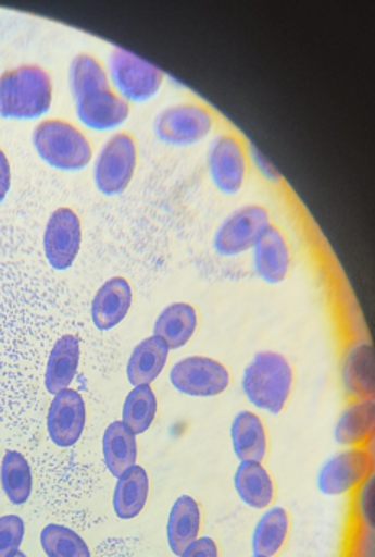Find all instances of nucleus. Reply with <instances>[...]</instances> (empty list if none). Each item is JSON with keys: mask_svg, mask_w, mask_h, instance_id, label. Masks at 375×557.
Returning a JSON list of instances; mask_svg holds the SVG:
<instances>
[{"mask_svg": "<svg viewBox=\"0 0 375 557\" xmlns=\"http://www.w3.org/2000/svg\"><path fill=\"white\" fill-rule=\"evenodd\" d=\"M168 345L152 335L134 347L127 361V380L133 386H149L162 373L168 358Z\"/></svg>", "mask_w": 375, "mask_h": 557, "instance_id": "22", "label": "nucleus"}, {"mask_svg": "<svg viewBox=\"0 0 375 557\" xmlns=\"http://www.w3.org/2000/svg\"><path fill=\"white\" fill-rule=\"evenodd\" d=\"M52 103V83L39 66H20L0 76V116L7 120H36Z\"/></svg>", "mask_w": 375, "mask_h": 557, "instance_id": "2", "label": "nucleus"}, {"mask_svg": "<svg viewBox=\"0 0 375 557\" xmlns=\"http://www.w3.org/2000/svg\"><path fill=\"white\" fill-rule=\"evenodd\" d=\"M201 530V508L198 502L189 495L176 498L166 523V540L175 556H182L183 550L198 540Z\"/></svg>", "mask_w": 375, "mask_h": 557, "instance_id": "21", "label": "nucleus"}, {"mask_svg": "<svg viewBox=\"0 0 375 557\" xmlns=\"http://www.w3.org/2000/svg\"><path fill=\"white\" fill-rule=\"evenodd\" d=\"M157 416V397L150 386H136L123 406V420L121 422L134 433L142 435L150 429Z\"/></svg>", "mask_w": 375, "mask_h": 557, "instance_id": "29", "label": "nucleus"}, {"mask_svg": "<svg viewBox=\"0 0 375 557\" xmlns=\"http://www.w3.org/2000/svg\"><path fill=\"white\" fill-rule=\"evenodd\" d=\"M25 536V523L16 515L0 517V557H10L18 550Z\"/></svg>", "mask_w": 375, "mask_h": 557, "instance_id": "31", "label": "nucleus"}, {"mask_svg": "<svg viewBox=\"0 0 375 557\" xmlns=\"http://www.w3.org/2000/svg\"><path fill=\"white\" fill-rule=\"evenodd\" d=\"M33 146L42 161L59 171H82L91 161V146L84 133L62 120L39 123L33 132Z\"/></svg>", "mask_w": 375, "mask_h": 557, "instance_id": "3", "label": "nucleus"}, {"mask_svg": "<svg viewBox=\"0 0 375 557\" xmlns=\"http://www.w3.org/2000/svg\"><path fill=\"white\" fill-rule=\"evenodd\" d=\"M292 386V367L277 351H260L254 355L241 376V389L248 403L273 416L283 412Z\"/></svg>", "mask_w": 375, "mask_h": 557, "instance_id": "1", "label": "nucleus"}, {"mask_svg": "<svg viewBox=\"0 0 375 557\" xmlns=\"http://www.w3.org/2000/svg\"><path fill=\"white\" fill-rule=\"evenodd\" d=\"M82 244L80 220L71 208H59L45 230V253L54 270L71 269Z\"/></svg>", "mask_w": 375, "mask_h": 557, "instance_id": "10", "label": "nucleus"}, {"mask_svg": "<svg viewBox=\"0 0 375 557\" xmlns=\"http://www.w3.org/2000/svg\"><path fill=\"white\" fill-rule=\"evenodd\" d=\"M374 472V456L365 446L336 453L323 462L316 485L323 495L338 497L355 491Z\"/></svg>", "mask_w": 375, "mask_h": 557, "instance_id": "5", "label": "nucleus"}, {"mask_svg": "<svg viewBox=\"0 0 375 557\" xmlns=\"http://www.w3.org/2000/svg\"><path fill=\"white\" fill-rule=\"evenodd\" d=\"M0 482L13 505H23L32 495L33 478L29 462L18 451H7L0 466Z\"/></svg>", "mask_w": 375, "mask_h": 557, "instance_id": "27", "label": "nucleus"}, {"mask_svg": "<svg viewBox=\"0 0 375 557\" xmlns=\"http://www.w3.org/2000/svg\"><path fill=\"white\" fill-rule=\"evenodd\" d=\"M133 305V289L127 280L121 276L108 280L98 289L91 301V321L100 331H111L116 327Z\"/></svg>", "mask_w": 375, "mask_h": 557, "instance_id": "14", "label": "nucleus"}, {"mask_svg": "<svg viewBox=\"0 0 375 557\" xmlns=\"http://www.w3.org/2000/svg\"><path fill=\"white\" fill-rule=\"evenodd\" d=\"M68 84H71L74 102L95 90L110 89L107 71L103 70L100 61L91 54H78L72 60L71 70H68Z\"/></svg>", "mask_w": 375, "mask_h": 557, "instance_id": "28", "label": "nucleus"}, {"mask_svg": "<svg viewBox=\"0 0 375 557\" xmlns=\"http://www.w3.org/2000/svg\"><path fill=\"white\" fill-rule=\"evenodd\" d=\"M179 557H218V547L212 537L201 536L192 541Z\"/></svg>", "mask_w": 375, "mask_h": 557, "instance_id": "33", "label": "nucleus"}, {"mask_svg": "<svg viewBox=\"0 0 375 557\" xmlns=\"http://www.w3.org/2000/svg\"><path fill=\"white\" fill-rule=\"evenodd\" d=\"M149 497V475L142 466H130L117 478L113 494L114 513L121 520H133L143 510Z\"/></svg>", "mask_w": 375, "mask_h": 557, "instance_id": "23", "label": "nucleus"}, {"mask_svg": "<svg viewBox=\"0 0 375 557\" xmlns=\"http://www.w3.org/2000/svg\"><path fill=\"white\" fill-rule=\"evenodd\" d=\"M234 487L240 500L254 510H266L276 497L273 478L261 462L241 461L235 469Z\"/></svg>", "mask_w": 375, "mask_h": 557, "instance_id": "18", "label": "nucleus"}, {"mask_svg": "<svg viewBox=\"0 0 375 557\" xmlns=\"http://www.w3.org/2000/svg\"><path fill=\"white\" fill-rule=\"evenodd\" d=\"M214 125L212 113L198 103H179L163 110L155 120L160 141L173 146H189L201 141Z\"/></svg>", "mask_w": 375, "mask_h": 557, "instance_id": "9", "label": "nucleus"}, {"mask_svg": "<svg viewBox=\"0 0 375 557\" xmlns=\"http://www.w3.org/2000/svg\"><path fill=\"white\" fill-rule=\"evenodd\" d=\"M110 76L126 102L152 99L163 83V73L159 67L123 48H114L111 53Z\"/></svg>", "mask_w": 375, "mask_h": 557, "instance_id": "4", "label": "nucleus"}, {"mask_svg": "<svg viewBox=\"0 0 375 557\" xmlns=\"http://www.w3.org/2000/svg\"><path fill=\"white\" fill-rule=\"evenodd\" d=\"M250 557H261V556H254V554H253V556H250Z\"/></svg>", "mask_w": 375, "mask_h": 557, "instance_id": "36", "label": "nucleus"}, {"mask_svg": "<svg viewBox=\"0 0 375 557\" xmlns=\"http://www.w3.org/2000/svg\"><path fill=\"white\" fill-rule=\"evenodd\" d=\"M39 541L48 557H91L84 537L62 524L52 523L42 528Z\"/></svg>", "mask_w": 375, "mask_h": 557, "instance_id": "30", "label": "nucleus"}, {"mask_svg": "<svg viewBox=\"0 0 375 557\" xmlns=\"http://www.w3.org/2000/svg\"><path fill=\"white\" fill-rule=\"evenodd\" d=\"M342 386L352 399L374 397V348L371 344H358L346 354L342 363Z\"/></svg>", "mask_w": 375, "mask_h": 557, "instance_id": "20", "label": "nucleus"}, {"mask_svg": "<svg viewBox=\"0 0 375 557\" xmlns=\"http://www.w3.org/2000/svg\"><path fill=\"white\" fill-rule=\"evenodd\" d=\"M270 213L260 205H247L228 214L214 237V247L221 256H238L253 249L270 226Z\"/></svg>", "mask_w": 375, "mask_h": 557, "instance_id": "8", "label": "nucleus"}, {"mask_svg": "<svg viewBox=\"0 0 375 557\" xmlns=\"http://www.w3.org/2000/svg\"><path fill=\"white\" fill-rule=\"evenodd\" d=\"M103 458L108 471L120 478L126 469L136 465V435L123 422H113L104 430Z\"/></svg>", "mask_w": 375, "mask_h": 557, "instance_id": "26", "label": "nucleus"}, {"mask_svg": "<svg viewBox=\"0 0 375 557\" xmlns=\"http://www.w3.org/2000/svg\"><path fill=\"white\" fill-rule=\"evenodd\" d=\"M234 455L241 461L263 462L267 455V433L263 420L250 410H240L232 420Z\"/></svg>", "mask_w": 375, "mask_h": 557, "instance_id": "17", "label": "nucleus"}, {"mask_svg": "<svg viewBox=\"0 0 375 557\" xmlns=\"http://www.w3.org/2000/svg\"><path fill=\"white\" fill-rule=\"evenodd\" d=\"M80 361V342L75 335H62L51 354H49L48 364H46L45 384L48 393L59 394L61 391L68 389Z\"/></svg>", "mask_w": 375, "mask_h": 557, "instance_id": "19", "label": "nucleus"}, {"mask_svg": "<svg viewBox=\"0 0 375 557\" xmlns=\"http://www.w3.org/2000/svg\"><path fill=\"white\" fill-rule=\"evenodd\" d=\"M84 397L74 389H64L55 394L49 406L48 433L54 445L68 448L75 445L85 429Z\"/></svg>", "mask_w": 375, "mask_h": 557, "instance_id": "12", "label": "nucleus"}, {"mask_svg": "<svg viewBox=\"0 0 375 557\" xmlns=\"http://www.w3.org/2000/svg\"><path fill=\"white\" fill-rule=\"evenodd\" d=\"M290 518L286 508L270 507L254 524L251 549L254 556L274 557L289 537Z\"/></svg>", "mask_w": 375, "mask_h": 557, "instance_id": "25", "label": "nucleus"}, {"mask_svg": "<svg viewBox=\"0 0 375 557\" xmlns=\"http://www.w3.org/2000/svg\"><path fill=\"white\" fill-rule=\"evenodd\" d=\"M359 518L367 530H374V475L362 484L358 497Z\"/></svg>", "mask_w": 375, "mask_h": 557, "instance_id": "32", "label": "nucleus"}, {"mask_svg": "<svg viewBox=\"0 0 375 557\" xmlns=\"http://www.w3.org/2000/svg\"><path fill=\"white\" fill-rule=\"evenodd\" d=\"M375 400L354 399L339 416L335 426V440L338 445L359 448L374 435Z\"/></svg>", "mask_w": 375, "mask_h": 557, "instance_id": "16", "label": "nucleus"}, {"mask_svg": "<svg viewBox=\"0 0 375 557\" xmlns=\"http://www.w3.org/2000/svg\"><path fill=\"white\" fill-rule=\"evenodd\" d=\"M209 174L218 190L237 194L247 174L243 146L234 135H221L212 141L208 154Z\"/></svg>", "mask_w": 375, "mask_h": 557, "instance_id": "11", "label": "nucleus"}, {"mask_svg": "<svg viewBox=\"0 0 375 557\" xmlns=\"http://www.w3.org/2000/svg\"><path fill=\"white\" fill-rule=\"evenodd\" d=\"M196 327H198L196 309L188 302H173L160 312L153 325V335L162 338L170 350H176L188 344Z\"/></svg>", "mask_w": 375, "mask_h": 557, "instance_id": "24", "label": "nucleus"}, {"mask_svg": "<svg viewBox=\"0 0 375 557\" xmlns=\"http://www.w3.org/2000/svg\"><path fill=\"white\" fill-rule=\"evenodd\" d=\"M10 557H28L26 554H23L22 550H16L15 554H12Z\"/></svg>", "mask_w": 375, "mask_h": 557, "instance_id": "35", "label": "nucleus"}, {"mask_svg": "<svg viewBox=\"0 0 375 557\" xmlns=\"http://www.w3.org/2000/svg\"><path fill=\"white\" fill-rule=\"evenodd\" d=\"M170 383L186 396L215 397L230 386V373L214 358L186 357L173 364Z\"/></svg>", "mask_w": 375, "mask_h": 557, "instance_id": "7", "label": "nucleus"}, {"mask_svg": "<svg viewBox=\"0 0 375 557\" xmlns=\"http://www.w3.org/2000/svg\"><path fill=\"white\" fill-rule=\"evenodd\" d=\"M129 110V103L111 89L95 90L75 100L78 120L95 132H107L123 125Z\"/></svg>", "mask_w": 375, "mask_h": 557, "instance_id": "13", "label": "nucleus"}, {"mask_svg": "<svg viewBox=\"0 0 375 557\" xmlns=\"http://www.w3.org/2000/svg\"><path fill=\"white\" fill-rule=\"evenodd\" d=\"M10 190V164L5 152L0 149V203L5 200Z\"/></svg>", "mask_w": 375, "mask_h": 557, "instance_id": "34", "label": "nucleus"}, {"mask_svg": "<svg viewBox=\"0 0 375 557\" xmlns=\"http://www.w3.org/2000/svg\"><path fill=\"white\" fill-rule=\"evenodd\" d=\"M137 148L133 136L117 133L101 148L95 162V184L107 197L123 194L133 181Z\"/></svg>", "mask_w": 375, "mask_h": 557, "instance_id": "6", "label": "nucleus"}, {"mask_svg": "<svg viewBox=\"0 0 375 557\" xmlns=\"http://www.w3.org/2000/svg\"><path fill=\"white\" fill-rule=\"evenodd\" d=\"M254 270L267 283H279L289 272L290 253L283 233L270 224L253 247Z\"/></svg>", "mask_w": 375, "mask_h": 557, "instance_id": "15", "label": "nucleus"}]
</instances>
